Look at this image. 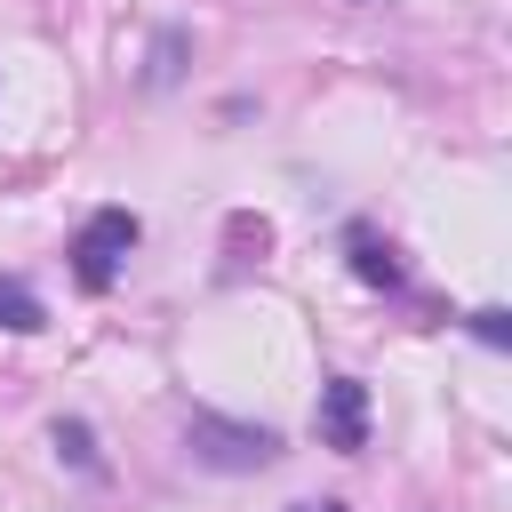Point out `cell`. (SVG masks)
Instances as JSON below:
<instances>
[{"label": "cell", "mask_w": 512, "mask_h": 512, "mask_svg": "<svg viewBox=\"0 0 512 512\" xmlns=\"http://www.w3.org/2000/svg\"><path fill=\"white\" fill-rule=\"evenodd\" d=\"M136 240H144V224H136V208H96L80 232H72V280L88 288V296H112V280L128 272V256H136Z\"/></svg>", "instance_id": "obj_2"}, {"label": "cell", "mask_w": 512, "mask_h": 512, "mask_svg": "<svg viewBox=\"0 0 512 512\" xmlns=\"http://www.w3.org/2000/svg\"><path fill=\"white\" fill-rule=\"evenodd\" d=\"M184 448H192V464H208V472H264V464L280 456V432H272V424L216 416V408H192V416H184Z\"/></svg>", "instance_id": "obj_1"}, {"label": "cell", "mask_w": 512, "mask_h": 512, "mask_svg": "<svg viewBox=\"0 0 512 512\" xmlns=\"http://www.w3.org/2000/svg\"><path fill=\"white\" fill-rule=\"evenodd\" d=\"M288 512H352V504H336V496H320V504H288Z\"/></svg>", "instance_id": "obj_9"}, {"label": "cell", "mask_w": 512, "mask_h": 512, "mask_svg": "<svg viewBox=\"0 0 512 512\" xmlns=\"http://www.w3.org/2000/svg\"><path fill=\"white\" fill-rule=\"evenodd\" d=\"M48 440H56V456H64L72 472H104V464H96V432H88L80 416H56V432H48Z\"/></svg>", "instance_id": "obj_6"}, {"label": "cell", "mask_w": 512, "mask_h": 512, "mask_svg": "<svg viewBox=\"0 0 512 512\" xmlns=\"http://www.w3.org/2000/svg\"><path fill=\"white\" fill-rule=\"evenodd\" d=\"M184 48H192V40H184V32L168 24V32L152 40V56H144V88H168V80L184 72Z\"/></svg>", "instance_id": "obj_7"}, {"label": "cell", "mask_w": 512, "mask_h": 512, "mask_svg": "<svg viewBox=\"0 0 512 512\" xmlns=\"http://www.w3.org/2000/svg\"><path fill=\"white\" fill-rule=\"evenodd\" d=\"M344 248H352V272H360L368 288H400V256H392V240H376L368 224H352Z\"/></svg>", "instance_id": "obj_4"}, {"label": "cell", "mask_w": 512, "mask_h": 512, "mask_svg": "<svg viewBox=\"0 0 512 512\" xmlns=\"http://www.w3.org/2000/svg\"><path fill=\"white\" fill-rule=\"evenodd\" d=\"M464 328H472V336H480V344H488V352H504V344H512V320H504V312H496V304H480V312H472V320H464Z\"/></svg>", "instance_id": "obj_8"}, {"label": "cell", "mask_w": 512, "mask_h": 512, "mask_svg": "<svg viewBox=\"0 0 512 512\" xmlns=\"http://www.w3.org/2000/svg\"><path fill=\"white\" fill-rule=\"evenodd\" d=\"M0 328H8V336H40V328H48V304H40L32 280H16V272H0Z\"/></svg>", "instance_id": "obj_5"}, {"label": "cell", "mask_w": 512, "mask_h": 512, "mask_svg": "<svg viewBox=\"0 0 512 512\" xmlns=\"http://www.w3.org/2000/svg\"><path fill=\"white\" fill-rule=\"evenodd\" d=\"M312 432H320L336 456H360V448H368V384H360V376H328V384H320V408H312Z\"/></svg>", "instance_id": "obj_3"}]
</instances>
